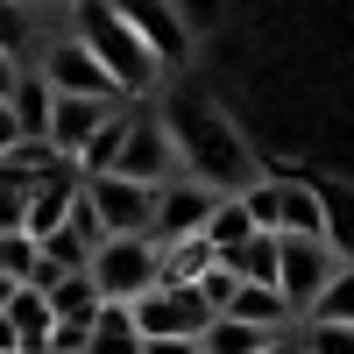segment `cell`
<instances>
[{
	"instance_id": "6da1fadb",
	"label": "cell",
	"mask_w": 354,
	"mask_h": 354,
	"mask_svg": "<svg viewBox=\"0 0 354 354\" xmlns=\"http://www.w3.org/2000/svg\"><path fill=\"white\" fill-rule=\"evenodd\" d=\"M163 128H170L177 170H185L192 185H213V192H241V185H248V149H241V135H234L213 106L177 100V106L163 113Z\"/></svg>"
},
{
	"instance_id": "7a4b0ae2",
	"label": "cell",
	"mask_w": 354,
	"mask_h": 354,
	"mask_svg": "<svg viewBox=\"0 0 354 354\" xmlns=\"http://www.w3.org/2000/svg\"><path fill=\"white\" fill-rule=\"evenodd\" d=\"M71 15H78L71 36L100 57V71L113 78V93H121V100H142V93H149V85H156V57L135 43V28H128L121 15H113V0H71Z\"/></svg>"
},
{
	"instance_id": "3957f363",
	"label": "cell",
	"mask_w": 354,
	"mask_h": 354,
	"mask_svg": "<svg viewBox=\"0 0 354 354\" xmlns=\"http://www.w3.org/2000/svg\"><path fill=\"white\" fill-rule=\"evenodd\" d=\"M106 177H128V185H170V177H185L177 170V149H170V128H163V113L149 106H135L128 100V128H121V156H113Z\"/></svg>"
},
{
	"instance_id": "277c9868",
	"label": "cell",
	"mask_w": 354,
	"mask_h": 354,
	"mask_svg": "<svg viewBox=\"0 0 354 354\" xmlns=\"http://www.w3.org/2000/svg\"><path fill=\"white\" fill-rule=\"evenodd\" d=\"M93 290H100V305H135V298H149L156 290V241L149 234H128V241H100L93 248Z\"/></svg>"
},
{
	"instance_id": "5b68a950",
	"label": "cell",
	"mask_w": 354,
	"mask_h": 354,
	"mask_svg": "<svg viewBox=\"0 0 354 354\" xmlns=\"http://www.w3.org/2000/svg\"><path fill=\"white\" fill-rule=\"evenodd\" d=\"M128 319H135L142 340H198L205 326H213V305H205L192 283H156L149 298L128 305Z\"/></svg>"
},
{
	"instance_id": "8992f818",
	"label": "cell",
	"mask_w": 354,
	"mask_h": 354,
	"mask_svg": "<svg viewBox=\"0 0 354 354\" xmlns=\"http://www.w3.org/2000/svg\"><path fill=\"white\" fill-rule=\"evenodd\" d=\"M85 213L100 220V241H128V234H149V185H128V177H78Z\"/></svg>"
},
{
	"instance_id": "52a82bcc",
	"label": "cell",
	"mask_w": 354,
	"mask_h": 354,
	"mask_svg": "<svg viewBox=\"0 0 354 354\" xmlns=\"http://www.w3.org/2000/svg\"><path fill=\"white\" fill-rule=\"evenodd\" d=\"M333 270H340V255L326 241H290V234H277V298L298 319L319 305V290L333 283Z\"/></svg>"
},
{
	"instance_id": "ba28073f",
	"label": "cell",
	"mask_w": 354,
	"mask_h": 354,
	"mask_svg": "<svg viewBox=\"0 0 354 354\" xmlns=\"http://www.w3.org/2000/svg\"><path fill=\"white\" fill-rule=\"evenodd\" d=\"M220 198H227V192L192 185V177H170V185H156V205H149V241H156V248H170V241H198Z\"/></svg>"
},
{
	"instance_id": "9c48e42d",
	"label": "cell",
	"mask_w": 354,
	"mask_h": 354,
	"mask_svg": "<svg viewBox=\"0 0 354 354\" xmlns=\"http://www.w3.org/2000/svg\"><path fill=\"white\" fill-rule=\"evenodd\" d=\"M36 78L50 85L57 100H106V106L121 100V93H113V78L100 71V57L85 50L78 36H57V43L43 50V64H36Z\"/></svg>"
},
{
	"instance_id": "30bf717a",
	"label": "cell",
	"mask_w": 354,
	"mask_h": 354,
	"mask_svg": "<svg viewBox=\"0 0 354 354\" xmlns=\"http://www.w3.org/2000/svg\"><path fill=\"white\" fill-rule=\"evenodd\" d=\"M113 15H121V21L135 28V43L156 57V71H163V64H185L192 28L177 21V8H163V0H113Z\"/></svg>"
},
{
	"instance_id": "8fae6325",
	"label": "cell",
	"mask_w": 354,
	"mask_h": 354,
	"mask_svg": "<svg viewBox=\"0 0 354 354\" xmlns=\"http://www.w3.org/2000/svg\"><path fill=\"white\" fill-rule=\"evenodd\" d=\"M113 106H128V100H113ZM113 106H106V100H57V93H50V128H43V142H50V156L78 170V156H85V142H93V135L106 128V113H113Z\"/></svg>"
},
{
	"instance_id": "7c38bea8",
	"label": "cell",
	"mask_w": 354,
	"mask_h": 354,
	"mask_svg": "<svg viewBox=\"0 0 354 354\" xmlns=\"http://www.w3.org/2000/svg\"><path fill=\"white\" fill-rule=\"evenodd\" d=\"M71 198H78V170H71V163L36 170V177H28V213H21V234H28V241H43L50 227H64Z\"/></svg>"
},
{
	"instance_id": "4fadbf2b",
	"label": "cell",
	"mask_w": 354,
	"mask_h": 354,
	"mask_svg": "<svg viewBox=\"0 0 354 354\" xmlns=\"http://www.w3.org/2000/svg\"><path fill=\"white\" fill-rule=\"evenodd\" d=\"M220 319H241V326H255V333H290L298 312H290L270 283H234V298L220 305Z\"/></svg>"
},
{
	"instance_id": "5bb4252c",
	"label": "cell",
	"mask_w": 354,
	"mask_h": 354,
	"mask_svg": "<svg viewBox=\"0 0 354 354\" xmlns=\"http://www.w3.org/2000/svg\"><path fill=\"white\" fill-rule=\"evenodd\" d=\"M277 234H290V241H319V234H326L319 185H305V177H283L277 185Z\"/></svg>"
},
{
	"instance_id": "9a60e30c",
	"label": "cell",
	"mask_w": 354,
	"mask_h": 354,
	"mask_svg": "<svg viewBox=\"0 0 354 354\" xmlns=\"http://www.w3.org/2000/svg\"><path fill=\"white\" fill-rule=\"evenodd\" d=\"M220 270H227L234 283H270V290H277V234H248L241 248L220 255Z\"/></svg>"
},
{
	"instance_id": "2e32d148",
	"label": "cell",
	"mask_w": 354,
	"mask_h": 354,
	"mask_svg": "<svg viewBox=\"0 0 354 354\" xmlns=\"http://www.w3.org/2000/svg\"><path fill=\"white\" fill-rule=\"evenodd\" d=\"M8 113H15V128H21V142H43V128H50V85L21 64V78H15V93H8Z\"/></svg>"
},
{
	"instance_id": "e0dca14e",
	"label": "cell",
	"mask_w": 354,
	"mask_h": 354,
	"mask_svg": "<svg viewBox=\"0 0 354 354\" xmlns=\"http://www.w3.org/2000/svg\"><path fill=\"white\" fill-rule=\"evenodd\" d=\"M85 354H142V333H135L128 305H100V312H93V333H85Z\"/></svg>"
},
{
	"instance_id": "ac0fdd59",
	"label": "cell",
	"mask_w": 354,
	"mask_h": 354,
	"mask_svg": "<svg viewBox=\"0 0 354 354\" xmlns=\"http://www.w3.org/2000/svg\"><path fill=\"white\" fill-rule=\"evenodd\" d=\"M319 213H326V234H319V241L340 262H354V192L347 185H319Z\"/></svg>"
},
{
	"instance_id": "d6986e66",
	"label": "cell",
	"mask_w": 354,
	"mask_h": 354,
	"mask_svg": "<svg viewBox=\"0 0 354 354\" xmlns=\"http://www.w3.org/2000/svg\"><path fill=\"white\" fill-rule=\"evenodd\" d=\"M248 234H255V220L241 213V198H234V192H227V198L213 205V220H205V234H198V241H205V255H213V262H220L227 248H241V241H248Z\"/></svg>"
},
{
	"instance_id": "ffe728a7",
	"label": "cell",
	"mask_w": 354,
	"mask_h": 354,
	"mask_svg": "<svg viewBox=\"0 0 354 354\" xmlns=\"http://www.w3.org/2000/svg\"><path fill=\"white\" fill-rule=\"evenodd\" d=\"M43 305H50V319H93L100 312V290H93V277H57L43 290Z\"/></svg>"
},
{
	"instance_id": "44dd1931",
	"label": "cell",
	"mask_w": 354,
	"mask_h": 354,
	"mask_svg": "<svg viewBox=\"0 0 354 354\" xmlns=\"http://www.w3.org/2000/svg\"><path fill=\"white\" fill-rule=\"evenodd\" d=\"M262 340H277V333H255L241 319H213V326L198 333V354H255Z\"/></svg>"
},
{
	"instance_id": "7402d4cb",
	"label": "cell",
	"mask_w": 354,
	"mask_h": 354,
	"mask_svg": "<svg viewBox=\"0 0 354 354\" xmlns=\"http://www.w3.org/2000/svg\"><path fill=\"white\" fill-rule=\"evenodd\" d=\"M305 319H333V326H354V262H340V270H333V283L319 290V305H312Z\"/></svg>"
},
{
	"instance_id": "603a6c76",
	"label": "cell",
	"mask_w": 354,
	"mask_h": 354,
	"mask_svg": "<svg viewBox=\"0 0 354 354\" xmlns=\"http://www.w3.org/2000/svg\"><path fill=\"white\" fill-rule=\"evenodd\" d=\"M305 354H354V326H333V319H305L298 326Z\"/></svg>"
},
{
	"instance_id": "cb8c5ba5",
	"label": "cell",
	"mask_w": 354,
	"mask_h": 354,
	"mask_svg": "<svg viewBox=\"0 0 354 354\" xmlns=\"http://www.w3.org/2000/svg\"><path fill=\"white\" fill-rule=\"evenodd\" d=\"M21 213H28V177L0 163V234H21Z\"/></svg>"
},
{
	"instance_id": "d4e9b609",
	"label": "cell",
	"mask_w": 354,
	"mask_h": 354,
	"mask_svg": "<svg viewBox=\"0 0 354 354\" xmlns=\"http://www.w3.org/2000/svg\"><path fill=\"white\" fill-rule=\"evenodd\" d=\"M28 36H36V28H28V8H21V0H0V57H15V64H21Z\"/></svg>"
},
{
	"instance_id": "484cf974",
	"label": "cell",
	"mask_w": 354,
	"mask_h": 354,
	"mask_svg": "<svg viewBox=\"0 0 354 354\" xmlns=\"http://www.w3.org/2000/svg\"><path fill=\"white\" fill-rule=\"evenodd\" d=\"M36 270V241H28V234H0V277H28Z\"/></svg>"
},
{
	"instance_id": "4316f807",
	"label": "cell",
	"mask_w": 354,
	"mask_h": 354,
	"mask_svg": "<svg viewBox=\"0 0 354 354\" xmlns=\"http://www.w3.org/2000/svg\"><path fill=\"white\" fill-rule=\"evenodd\" d=\"M192 290H198V298H205V305H213V319H220V305L234 298V277H227V270H220V262H213V270H205V277H198Z\"/></svg>"
},
{
	"instance_id": "83f0119b",
	"label": "cell",
	"mask_w": 354,
	"mask_h": 354,
	"mask_svg": "<svg viewBox=\"0 0 354 354\" xmlns=\"http://www.w3.org/2000/svg\"><path fill=\"white\" fill-rule=\"evenodd\" d=\"M142 354H198V340H142Z\"/></svg>"
},
{
	"instance_id": "f1b7e54d",
	"label": "cell",
	"mask_w": 354,
	"mask_h": 354,
	"mask_svg": "<svg viewBox=\"0 0 354 354\" xmlns=\"http://www.w3.org/2000/svg\"><path fill=\"white\" fill-rule=\"evenodd\" d=\"M15 142H21V128H15V113H8V100H0V156H8Z\"/></svg>"
},
{
	"instance_id": "f546056e",
	"label": "cell",
	"mask_w": 354,
	"mask_h": 354,
	"mask_svg": "<svg viewBox=\"0 0 354 354\" xmlns=\"http://www.w3.org/2000/svg\"><path fill=\"white\" fill-rule=\"evenodd\" d=\"M255 354H305V347H298V333H277V340H262Z\"/></svg>"
},
{
	"instance_id": "4dcf8cb0",
	"label": "cell",
	"mask_w": 354,
	"mask_h": 354,
	"mask_svg": "<svg viewBox=\"0 0 354 354\" xmlns=\"http://www.w3.org/2000/svg\"><path fill=\"white\" fill-rule=\"evenodd\" d=\"M185 8H192V15H185V28H198V21H213V8H220V0H185Z\"/></svg>"
},
{
	"instance_id": "1f68e13d",
	"label": "cell",
	"mask_w": 354,
	"mask_h": 354,
	"mask_svg": "<svg viewBox=\"0 0 354 354\" xmlns=\"http://www.w3.org/2000/svg\"><path fill=\"white\" fill-rule=\"evenodd\" d=\"M15 78H21V64H15V57H0V100L15 93Z\"/></svg>"
},
{
	"instance_id": "d6a6232c",
	"label": "cell",
	"mask_w": 354,
	"mask_h": 354,
	"mask_svg": "<svg viewBox=\"0 0 354 354\" xmlns=\"http://www.w3.org/2000/svg\"><path fill=\"white\" fill-rule=\"evenodd\" d=\"M15 290H21V283H15V277H0V305H8V298H15Z\"/></svg>"
}]
</instances>
